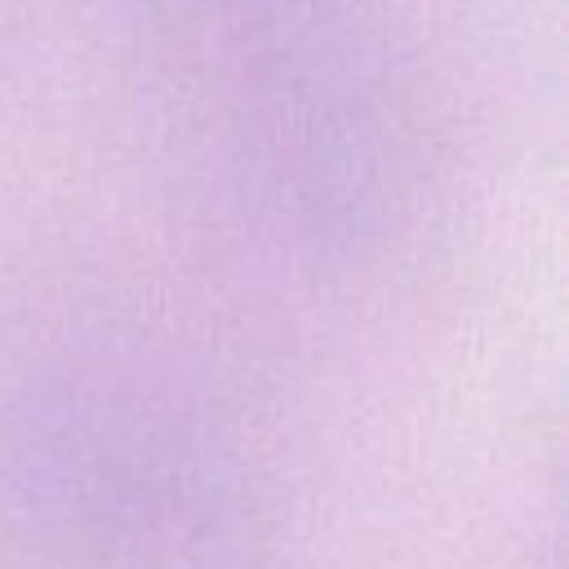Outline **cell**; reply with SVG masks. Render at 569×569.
<instances>
[]
</instances>
